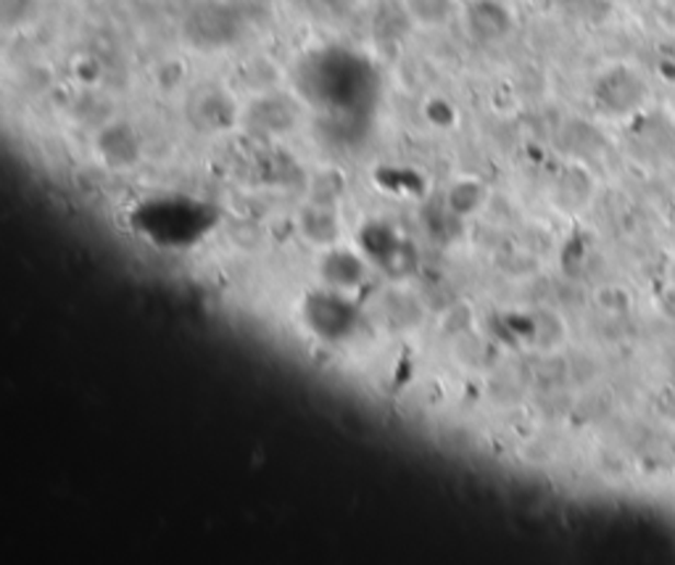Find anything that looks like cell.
Here are the masks:
<instances>
[{"label":"cell","instance_id":"6da1fadb","mask_svg":"<svg viewBox=\"0 0 675 565\" xmlns=\"http://www.w3.org/2000/svg\"><path fill=\"white\" fill-rule=\"evenodd\" d=\"M95 151H99L101 161L112 170H129L140 161L142 146L138 133L127 122H108L95 135Z\"/></svg>","mask_w":675,"mask_h":565},{"label":"cell","instance_id":"7a4b0ae2","mask_svg":"<svg viewBox=\"0 0 675 565\" xmlns=\"http://www.w3.org/2000/svg\"><path fill=\"white\" fill-rule=\"evenodd\" d=\"M465 22L480 43H496L510 32V14L496 0H472L465 11Z\"/></svg>","mask_w":675,"mask_h":565},{"label":"cell","instance_id":"3957f363","mask_svg":"<svg viewBox=\"0 0 675 565\" xmlns=\"http://www.w3.org/2000/svg\"><path fill=\"white\" fill-rule=\"evenodd\" d=\"M298 227H301V236L317 249H333L341 238V219L335 217V210L328 204H317V201H311L301 212Z\"/></svg>","mask_w":675,"mask_h":565},{"label":"cell","instance_id":"277c9868","mask_svg":"<svg viewBox=\"0 0 675 565\" xmlns=\"http://www.w3.org/2000/svg\"><path fill=\"white\" fill-rule=\"evenodd\" d=\"M320 272L324 283L333 285L338 291L356 289V285H362V281H365V264L359 262V257H354L352 251H335V246L328 249V257H324Z\"/></svg>","mask_w":675,"mask_h":565},{"label":"cell","instance_id":"5b68a950","mask_svg":"<svg viewBox=\"0 0 675 565\" xmlns=\"http://www.w3.org/2000/svg\"><path fill=\"white\" fill-rule=\"evenodd\" d=\"M404 14L417 30H441L457 16L459 0H401Z\"/></svg>","mask_w":675,"mask_h":565}]
</instances>
